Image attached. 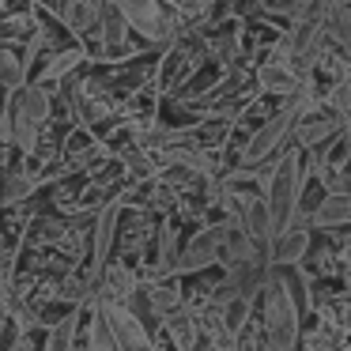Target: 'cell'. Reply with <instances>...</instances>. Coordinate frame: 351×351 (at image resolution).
I'll list each match as a JSON object with an SVG mask.
<instances>
[{"label":"cell","instance_id":"16","mask_svg":"<svg viewBox=\"0 0 351 351\" xmlns=\"http://www.w3.org/2000/svg\"><path fill=\"white\" fill-rule=\"evenodd\" d=\"M253 302H257V298L234 295V298H227V302L219 306V317H223V328H227V336H238V332H242V328L253 321Z\"/></svg>","mask_w":351,"mask_h":351},{"label":"cell","instance_id":"1","mask_svg":"<svg viewBox=\"0 0 351 351\" xmlns=\"http://www.w3.org/2000/svg\"><path fill=\"white\" fill-rule=\"evenodd\" d=\"M306 110H310V95H306V91L283 99V106L272 110V114H268L265 121H261L257 129L245 136L242 152H238L242 167H265V162H276V159H280V155H283V144L295 136V129H298V121L306 117Z\"/></svg>","mask_w":351,"mask_h":351},{"label":"cell","instance_id":"13","mask_svg":"<svg viewBox=\"0 0 351 351\" xmlns=\"http://www.w3.org/2000/svg\"><path fill=\"white\" fill-rule=\"evenodd\" d=\"M80 325H84V310H72L69 317H61L57 325H49L46 332V343L42 351H76V336H80Z\"/></svg>","mask_w":351,"mask_h":351},{"label":"cell","instance_id":"4","mask_svg":"<svg viewBox=\"0 0 351 351\" xmlns=\"http://www.w3.org/2000/svg\"><path fill=\"white\" fill-rule=\"evenodd\" d=\"M117 8L125 12L129 27L140 34V38L155 42V46H167V42H174V27H178V19L162 16L159 0H117Z\"/></svg>","mask_w":351,"mask_h":351},{"label":"cell","instance_id":"10","mask_svg":"<svg viewBox=\"0 0 351 351\" xmlns=\"http://www.w3.org/2000/svg\"><path fill=\"white\" fill-rule=\"evenodd\" d=\"M16 110H19V117H27V121L46 125L49 114H53V99H49L46 84H27V87H19V91H16Z\"/></svg>","mask_w":351,"mask_h":351},{"label":"cell","instance_id":"5","mask_svg":"<svg viewBox=\"0 0 351 351\" xmlns=\"http://www.w3.org/2000/svg\"><path fill=\"white\" fill-rule=\"evenodd\" d=\"M121 215H125V200L114 197L106 208L99 212V219H95V238H91V257H87V268H91L95 276L106 272L110 265V250H114L117 242V227H121Z\"/></svg>","mask_w":351,"mask_h":351},{"label":"cell","instance_id":"18","mask_svg":"<svg viewBox=\"0 0 351 351\" xmlns=\"http://www.w3.org/2000/svg\"><path fill=\"white\" fill-rule=\"evenodd\" d=\"M23 69H31L27 61H19L16 53H12V46L4 49V61H0V80H4V91H19L23 84Z\"/></svg>","mask_w":351,"mask_h":351},{"label":"cell","instance_id":"11","mask_svg":"<svg viewBox=\"0 0 351 351\" xmlns=\"http://www.w3.org/2000/svg\"><path fill=\"white\" fill-rule=\"evenodd\" d=\"M325 34H328V46H336V53L351 57V4L348 0H332V8L325 16Z\"/></svg>","mask_w":351,"mask_h":351},{"label":"cell","instance_id":"8","mask_svg":"<svg viewBox=\"0 0 351 351\" xmlns=\"http://www.w3.org/2000/svg\"><path fill=\"white\" fill-rule=\"evenodd\" d=\"M310 227L332 230V227H351V193H328L321 197V204L310 212Z\"/></svg>","mask_w":351,"mask_h":351},{"label":"cell","instance_id":"6","mask_svg":"<svg viewBox=\"0 0 351 351\" xmlns=\"http://www.w3.org/2000/svg\"><path fill=\"white\" fill-rule=\"evenodd\" d=\"M343 117L336 114H313V117H302L298 121V129H295V144L302 147V152H313V147H325V144H332L336 136L343 132Z\"/></svg>","mask_w":351,"mask_h":351},{"label":"cell","instance_id":"15","mask_svg":"<svg viewBox=\"0 0 351 351\" xmlns=\"http://www.w3.org/2000/svg\"><path fill=\"white\" fill-rule=\"evenodd\" d=\"M84 61H87V53H84L80 46L61 49V53H53V57H49V61L38 69V84H53V80H64L69 72H76Z\"/></svg>","mask_w":351,"mask_h":351},{"label":"cell","instance_id":"12","mask_svg":"<svg viewBox=\"0 0 351 351\" xmlns=\"http://www.w3.org/2000/svg\"><path fill=\"white\" fill-rule=\"evenodd\" d=\"M102 280V295L114 298V302H132L136 298V272L129 265H106V272L99 276Z\"/></svg>","mask_w":351,"mask_h":351},{"label":"cell","instance_id":"3","mask_svg":"<svg viewBox=\"0 0 351 351\" xmlns=\"http://www.w3.org/2000/svg\"><path fill=\"white\" fill-rule=\"evenodd\" d=\"M102 313H106V325L114 332L117 351H155V340L147 336V325L132 306L114 302V298H102Z\"/></svg>","mask_w":351,"mask_h":351},{"label":"cell","instance_id":"9","mask_svg":"<svg viewBox=\"0 0 351 351\" xmlns=\"http://www.w3.org/2000/svg\"><path fill=\"white\" fill-rule=\"evenodd\" d=\"M306 253H310V230L291 227V230H283V234L272 238V250H268V257H272L276 268H295V265H302Z\"/></svg>","mask_w":351,"mask_h":351},{"label":"cell","instance_id":"17","mask_svg":"<svg viewBox=\"0 0 351 351\" xmlns=\"http://www.w3.org/2000/svg\"><path fill=\"white\" fill-rule=\"evenodd\" d=\"M38 189V178L31 174V159H27V174H19L16 167H8V182H4V204L16 208L23 197H31V193Z\"/></svg>","mask_w":351,"mask_h":351},{"label":"cell","instance_id":"7","mask_svg":"<svg viewBox=\"0 0 351 351\" xmlns=\"http://www.w3.org/2000/svg\"><path fill=\"white\" fill-rule=\"evenodd\" d=\"M257 91L272 95V99H291V95H298V69L287 61L257 64Z\"/></svg>","mask_w":351,"mask_h":351},{"label":"cell","instance_id":"2","mask_svg":"<svg viewBox=\"0 0 351 351\" xmlns=\"http://www.w3.org/2000/svg\"><path fill=\"white\" fill-rule=\"evenodd\" d=\"M261 325H265L268 348L272 351H298L302 340V310L298 298L291 295V283L283 276V268L272 265L265 291H261Z\"/></svg>","mask_w":351,"mask_h":351},{"label":"cell","instance_id":"14","mask_svg":"<svg viewBox=\"0 0 351 351\" xmlns=\"http://www.w3.org/2000/svg\"><path fill=\"white\" fill-rule=\"evenodd\" d=\"M167 332H170V343H174L178 351H197V343L204 340V332H200L197 317H193V313L185 310V306L167 321Z\"/></svg>","mask_w":351,"mask_h":351}]
</instances>
